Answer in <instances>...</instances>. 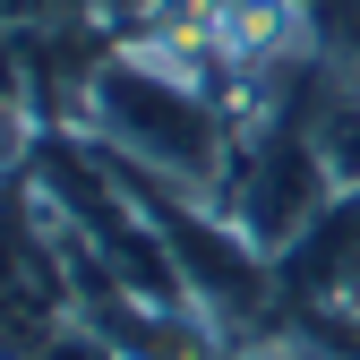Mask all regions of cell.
I'll return each instance as SVG.
<instances>
[{
    "instance_id": "cell-2",
    "label": "cell",
    "mask_w": 360,
    "mask_h": 360,
    "mask_svg": "<svg viewBox=\"0 0 360 360\" xmlns=\"http://www.w3.org/2000/svg\"><path fill=\"white\" fill-rule=\"evenodd\" d=\"M275 283H283V318L326 309V300H360V189H335V206L275 257Z\"/></svg>"
},
{
    "instance_id": "cell-1",
    "label": "cell",
    "mask_w": 360,
    "mask_h": 360,
    "mask_svg": "<svg viewBox=\"0 0 360 360\" xmlns=\"http://www.w3.org/2000/svg\"><path fill=\"white\" fill-rule=\"evenodd\" d=\"M86 129H95V146L146 163L163 180L198 198H223V172H232V112H223L189 69H172L155 52H112L86 86Z\"/></svg>"
},
{
    "instance_id": "cell-3",
    "label": "cell",
    "mask_w": 360,
    "mask_h": 360,
    "mask_svg": "<svg viewBox=\"0 0 360 360\" xmlns=\"http://www.w3.org/2000/svg\"><path fill=\"white\" fill-rule=\"evenodd\" d=\"M95 0H0V34H43V26H86Z\"/></svg>"
},
{
    "instance_id": "cell-4",
    "label": "cell",
    "mask_w": 360,
    "mask_h": 360,
    "mask_svg": "<svg viewBox=\"0 0 360 360\" xmlns=\"http://www.w3.org/2000/svg\"><path fill=\"white\" fill-rule=\"evenodd\" d=\"M214 360H283V352H275V343H223Z\"/></svg>"
}]
</instances>
